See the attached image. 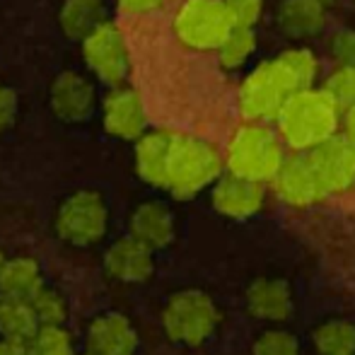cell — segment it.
Returning <instances> with one entry per match:
<instances>
[{
    "label": "cell",
    "instance_id": "1",
    "mask_svg": "<svg viewBox=\"0 0 355 355\" xmlns=\"http://www.w3.org/2000/svg\"><path fill=\"white\" fill-rule=\"evenodd\" d=\"M319 58L307 46H290L278 56L257 63L237 89V107L244 121L273 123L290 97L314 87Z\"/></svg>",
    "mask_w": 355,
    "mask_h": 355
},
{
    "label": "cell",
    "instance_id": "2",
    "mask_svg": "<svg viewBox=\"0 0 355 355\" xmlns=\"http://www.w3.org/2000/svg\"><path fill=\"white\" fill-rule=\"evenodd\" d=\"M343 107L324 87H307L295 92L281 109L276 131L288 150L300 155L312 153L322 143L341 133Z\"/></svg>",
    "mask_w": 355,
    "mask_h": 355
},
{
    "label": "cell",
    "instance_id": "3",
    "mask_svg": "<svg viewBox=\"0 0 355 355\" xmlns=\"http://www.w3.org/2000/svg\"><path fill=\"white\" fill-rule=\"evenodd\" d=\"M225 172L254 182L271 184L281 172L288 155V145L271 123L244 121L232 131L223 150Z\"/></svg>",
    "mask_w": 355,
    "mask_h": 355
},
{
    "label": "cell",
    "instance_id": "4",
    "mask_svg": "<svg viewBox=\"0 0 355 355\" xmlns=\"http://www.w3.org/2000/svg\"><path fill=\"white\" fill-rule=\"evenodd\" d=\"M223 174L225 157L218 145L189 133H174L164 191L174 198H193L206 189H213Z\"/></svg>",
    "mask_w": 355,
    "mask_h": 355
},
{
    "label": "cell",
    "instance_id": "5",
    "mask_svg": "<svg viewBox=\"0 0 355 355\" xmlns=\"http://www.w3.org/2000/svg\"><path fill=\"white\" fill-rule=\"evenodd\" d=\"M234 22L225 0H184L172 17V32L189 51H218Z\"/></svg>",
    "mask_w": 355,
    "mask_h": 355
},
{
    "label": "cell",
    "instance_id": "6",
    "mask_svg": "<svg viewBox=\"0 0 355 355\" xmlns=\"http://www.w3.org/2000/svg\"><path fill=\"white\" fill-rule=\"evenodd\" d=\"M220 309L203 290H179L162 309L164 334L182 346H201L215 334Z\"/></svg>",
    "mask_w": 355,
    "mask_h": 355
},
{
    "label": "cell",
    "instance_id": "7",
    "mask_svg": "<svg viewBox=\"0 0 355 355\" xmlns=\"http://www.w3.org/2000/svg\"><path fill=\"white\" fill-rule=\"evenodd\" d=\"M53 227L66 244L92 247L107 234L109 208L97 191H75L58 206Z\"/></svg>",
    "mask_w": 355,
    "mask_h": 355
},
{
    "label": "cell",
    "instance_id": "8",
    "mask_svg": "<svg viewBox=\"0 0 355 355\" xmlns=\"http://www.w3.org/2000/svg\"><path fill=\"white\" fill-rule=\"evenodd\" d=\"M83 61L85 68L109 89L126 85L131 75V51L121 27L109 19L97 32L89 34L83 42Z\"/></svg>",
    "mask_w": 355,
    "mask_h": 355
},
{
    "label": "cell",
    "instance_id": "9",
    "mask_svg": "<svg viewBox=\"0 0 355 355\" xmlns=\"http://www.w3.org/2000/svg\"><path fill=\"white\" fill-rule=\"evenodd\" d=\"M102 123L104 131L121 141L143 138L148 133V114H145L143 97L131 85L112 87L102 99Z\"/></svg>",
    "mask_w": 355,
    "mask_h": 355
},
{
    "label": "cell",
    "instance_id": "10",
    "mask_svg": "<svg viewBox=\"0 0 355 355\" xmlns=\"http://www.w3.org/2000/svg\"><path fill=\"white\" fill-rule=\"evenodd\" d=\"M49 107L63 123H85L97 112V87L87 75L63 71L49 87Z\"/></svg>",
    "mask_w": 355,
    "mask_h": 355
},
{
    "label": "cell",
    "instance_id": "11",
    "mask_svg": "<svg viewBox=\"0 0 355 355\" xmlns=\"http://www.w3.org/2000/svg\"><path fill=\"white\" fill-rule=\"evenodd\" d=\"M327 196H341L355 189V148L338 133L307 153Z\"/></svg>",
    "mask_w": 355,
    "mask_h": 355
},
{
    "label": "cell",
    "instance_id": "12",
    "mask_svg": "<svg viewBox=\"0 0 355 355\" xmlns=\"http://www.w3.org/2000/svg\"><path fill=\"white\" fill-rule=\"evenodd\" d=\"M268 184L225 172L211 189V206L230 220H247L263 211Z\"/></svg>",
    "mask_w": 355,
    "mask_h": 355
},
{
    "label": "cell",
    "instance_id": "13",
    "mask_svg": "<svg viewBox=\"0 0 355 355\" xmlns=\"http://www.w3.org/2000/svg\"><path fill=\"white\" fill-rule=\"evenodd\" d=\"M271 189L290 208H312L327 198L307 155H290L271 182Z\"/></svg>",
    "mask_w": 355,
    "mask_h": 355
},
{
    "label": "cell",
    "instance_id": "14",
    "mask_svg": "<svg viewBox=\"0 0 355 355\" xmlns=\"http://www.w3.org/2000/svg\"><path fill=\"white\" fill-rule=\"evenodd\" d=\"M85 348L89 355H136L138 331L126 314H99L89 322L85 334Z\"/></svg>",
    "mask_w": 355,
    "mask_h": 355
},
{
    "label": "cell",
    "instance_id": "15",
    "mask_svg": "<svg viewBox=\"0 0 355 355\" xmlns=\"http://www.w3.org/2000/svg\"><path fill=\"white\" fill-rule=\"evenodd\" d=\"M104 271L119 283H143L155 271V252L126 234L104 252Z\"/></svg>",
    "mask_w": 355,
    "mask_h": 355
},
{
    "label": "cell",
    "instance_id": "16",
    "mask_svg": "<svg viewBox=\"0 0 355 355\" xmlns=\"http://www.w3.org/2000/svg\"><path fill=\"white\" fill-rule=\"evenodd\" d=\"M324 0H281L276 27L290 42H309L327 29L329 12Z\"/></svg>",
    "mask_w": 355,
    "mask_h": 355
},
{
    "label": "cell",
    "instance_id": "17",
    "mask_svg": "<svg viewBox=\"0 0 355 355\" xmlns=\"http://www.w3.org/2000/svg\"><path fill=\"white\" fill-rule=\"evenodd\" d=\"M174 133L177 131L155 128V131H148L143 138L136 141V150H133L136 172L148 187L164 189V182H167L169 150H172V143H174Z\"/></svg>",
    "mask_w": 355,
    "mask_h": 355
},
{
    "label": "cell",
    "instance_id": "18",
    "mask_svg": "<svg viewBox=\"0 0 355 355\" xmlns=\"http://www.w3.org/2000/svg\"><path fill=\"white\" fill-rule=\"evenodd\" d=\"M128 234L159 252L174 239V213L159 201H145L128 218Z\"/></svg>",
    "mask_w": 355,
    "mask_h": 355
},
{
    "label": "cell",
    "instance_id": "19",
    "mask_svg": "<svg viewBox=\"0 0 355 355\" xmlns=\"http://www.w3.org/2000/svg\"><path fill=\"white\" fill-rule=\"evenodd\" d=\"M247 309L261 322L281 324L293 312V290L283 278H259L247 288Z\"/></svg>",
    "mask_w": 355,
    "mask_h": 355
},
{
    "label": "cell",
    "instance_id": "20",
    "mask_svg": "<svg viewBox=\"0 0 355 355\" xmlns=\"http://www.w3.org/2000/svg\"><path fill=\"white\" fill-rule=\"evenodd\" d=\"M107 22V0H63L58 8V27L73 42L83 44Z\"/></svg>",
    "mask_w": 355,
    "mask_h": 355
},
{
    "label": "cell",
    "instance_id": "21",
    "mask_svg": "<svg viewBox=\"0 0 355 355\" xmlns=\"http://www.w3.org/2000/svg\"><path fill=\"white\" fill-rule=\"evenodd\" d=\"M42 288V266L32 257H15L5 261L3 271H0V300L32 302Z\"/></svg>",
    "mask_w": 355,
    "mask_h": 355
},
{
    "label": "cell",
    "instance_id": "22",
    "mask_svg": "<svg viewBox=\"0 0 355 355\" xmlns=\"http://www.w3.org/2000/svg\"><path fill=\"white\" fill-rule=\"evenodd\" d=\"M39 319L34 314L32 302L19 300H0V338L27 346L39 331Z\"/></svg>",
    "mask_w": 355,
    "mask_h": 355
},
{
    "label": "cell",
    "instance_id": "23",
    "mask_svg": "<svg viewBox=\"0 0 355 355\" xmlns=\"http://www.w3.org/2000/svg\"><path fill=\"white\" fill-rule=\"evenodd\" d=\"M317 355H355V324L348 319H329L312 331Z\"/></svg>",
    "mask_w": 355,
    "mask_h": 355
},
{
    "label": "cell",
    "instance_id": "24",
    "mask_svg": "<svg viewBox=\"0 0 355 355\" xmlns=\"http://www.w3.org/2000/svg\"><path fill=\"white\" fill-rule=\"evenodd\" d=\"M257 29L252 27H232V32L225 37V42L220 44L218 63L225 71H239L252 61L254 51H257Z\"/></svg>",
    "mask_w": 355,
    "mask_h": 355
},
{
    "label": "cell",
    "instance_id": "25",
    "mask_svg": "<svg viewBox=\"0 0 355 355\" xmlns=\"http://www.w3.org/2000/svg\"><path fill=\"white\" fill-rule=\"evenodd\" d=\"M29 355H75L73 336L63 327H42L27 343Z\"/></svg>",
    "mask_w": 355,
    "mask_h": 355
},
{
    "label": "cell",
    "instance_id": "26",
    "mask_svg": "<svg viewBox=\"0 0 355 355\" xmlns=\"http://www.w3.org/2000/svg\"><path fill=\"white\" fill-rule=\"evenodd\" d=\"M252 355H302V348L295 334L273 327L259 334L252 346Z\"/></svg>",
    "mask_w": 355,
    "mask_h": 355
},
{
    "label": "cell",
    "instance_id": "27",
    "mask_svg": "<svg viewBox=\"0 0 355 355\" xmlns=\"http://www.w3.org/2000/svg\"><path fill=\"white\" fill-rule=\"evenodd\" d=\"M32 307L39 319V327H63V322H66V300L61 293L46 288V285L32 300Z\"/></svg>",
    "mask_w": 355,
    "mask_h": 355
},
{
    "label": "cell",
    "instance_id": "28",
    "mask_svg": "<svg viewBox=\"0 0 355 355\" xmlns=\"http://www.w3.org/2000/svg\"><path fill=\"white\" fill-rule=\"evenodd\" d=\"M334 99L343 107L346 112L348 107H355V68L351 66H336L331 73L327 75L322 85Z\"/></svg>",
    "mask_w": 355,
    "mask_h": 355
},
{
    "label": "cell",
    "instance_id": "29",
    "mask_svg": "<svg viewBox=\"0 0 355 355\" xmlns=\"http://www.w3.org/2000/svg\"><path fill=\"white\" fill-rule=\"evenodd\" d=\"M227 10L232 15L234 27H257L259 19L263 17L266 0H225Z\"/></svg>",
    "mask_w": 355,
    "mask_h": 355
},
{
    "label": "cell",
    "instance_id": "30",
    "mask_svg": "<svg viewBox=\"0 0 355 355\" xmlns=\"http://www.w3.org/2000/svg\"><path fill=\"white\" fill-rule=\"evenodd\" d=\"M329 51L338 66L355 68V29L346 27L334 32V37L329 39Z\"/></svg>",
    "mask_w": 355,
    "mask_h": 355
},
{
    "label": "cell",
    "instance_id": "31",
    "mask_svg": "<svg viewBox=\"0 0 355 355\" xmlns=\"http://www.w3.org/2000/svg\"><path fill=\"white\" fill-rule=\"evenodd\" d=\"M19 112V97L10 85L0 83V133L8 131L15 123Z\"/></svg>",
    "mask_w": 355,
    "mask_h": 355
},
{
    "label": "cell",
    "instance_id": "32",
    "mask_svg": "<svg viewBox=\"0 0 355 355\" xmlns=\"http://www.w3.org/2000/svg\"><path fill=\"white\" fill-rule=\"evenodd\" d=\"M116 5L126 15H150L157 12L164 5V0H116Z\"/></svg>",
    "mask_w": 355,
    "mask_h": 355
},
{
    "label": "cell",
    "instance_id": "33",
    "mask_svg": "<svg viewBox=\"0 0 355 355\" xmlns=\"http://www.w3.org/2000/svg\"><path fill=\"white\" fill-rule=\"evenodd\" d=\"M341 136L355 148V107H348L343 112V121H341Z\"/></svg>",
    "mask_w": 355,
    "mask_h": 355
},
{
    "label": "cell",
    "instance_id": "34",
    "mask_svg": "<svg viewBox=\"0 0 355 355\" xmlns=\"http://www.w3.org/2000/svg\"><path fill=\"white\" fill-rule=\"evenodd\" d=\"M0 355H29V351L24 343H12L0 338Z\"/></svg>",
    "mask_w": 355,
    "mask_h": 355
},
{
    "label": "cell",
    "instance_id": "35",
    "mask_svg": "<svg viewBox=\"0 0 355 355\" xmlns=\"http://www.w3.org/2000/svg\"><path fill=\"white\" fill-rule=\"evenodd\" d=\"M5 261H8V259L3 257V252H0V271H3V266H5Z\"/></svg>",
    "mask_w": 355,
    "mask_h": 355
},
{
    "label": "cell",
    "instance_id": "36",
    "mask_svg": "<svg viewBox=\"0 0 355 355\" xmlns=\"http://www.w3.org/2000/svg\"><path fill=\"white\" fill-rule=\"evenodd\" d=\"M324 3H329V0H324Z\"/></svg>",
    "mask_w": 355,
    "mask_h": 355
},
{
    "label": "cell",
    "instance_id": "37",
    "mask_svg": "<svg viewBox=\"0 0 355 355\" xmlns=\"http://www.w3.org/2000/svg\"><path fill=\"white\" fill-rule=\"evenodd\" d=\"M85 355H89V353H85Z\"/></svg>",
    "mask_w": 355,
    "mask_h": 355
}]
</instances>
